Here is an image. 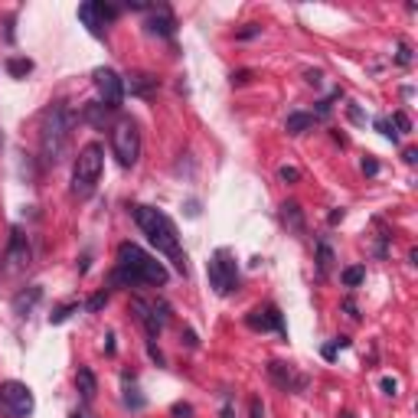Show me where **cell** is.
<instances>
[{
	"instance_id": "6da1fadb",
	"label": "cell",
	"mask_w": 418,
	"mask_h": 418,
	"mask_svg": "<svg viewBox=\"0 0 418 418\" xmlns=\"http://www.w3.org/2000/svg\"><path fill=\"white\" fill-rule=\"evenodd\" d=\"M111 288H141V284H167V268L163 261H157L154 255H148L135 242H121L118 246V261L111 271Z\"/></svg>"
},
{
	"instance_id": "7a4b0ae2",
	"label": "cell",
	"mask_w": 418,
	"mask_h": 418,
	"mask_svg": "<svg viewBox=\"0 0 418 418\" xmlns=\"http://www.w3.org/2000/svg\"><path fill=\"white\" fill-rule=\"evenodd\" d=\"M131 216H135V222L141 226V232L148 235L150 246L157 248L160 255H167V259L177 265L180 275H186V255H183V248H180V235H177V226L170 222V216L160 212V209H154V206H135Z\"/></svg>"
},
{
	"instance_id": "3957f363",
	"label": "cell",
	"mask_w": 418,
	"mask_h": 418,
	"mask_svg": "<svg viewBox=\"0 0 418 418\" xmlns=\"http://www.w3.org/2000/svg\"><path fill=\"white\" fill-rule=\"evenodd\" d=\"M72 124L75 115L66 108V101H56L52 108H46L43 124H39V148H43V160L46 163H59L66 148H69V137H72Z\"/></svg>"
},
{
	"instance_id": "277c9868",
	"label": "cell",
	"mask_w": 418,
	"mask_h": 418,
	"mask_svg": "<svg viewBox=\"0 0 418 418\" xmlns=\"http://www.w3.org/2000/svg\"><path fill=\"white\" fill-rule=\"evenodd\" d=\"M101 167H105V150H101V144H86V148L79 150L75 167H72V193L79 199H86L95 193Z\"/></svg>"
},
{
	"instance_id": "5b68a950",
	"label": "cell",
	"mask_w": 418,
	"mask_h": 418,
	"mask_svg": "<svg viewBox=\"0 0 418 418\" xmlns=\"http://www.w3.org/2000/svg\"><path fill=\"white\" fill-rule=\"evenodd\" d=\"M111 148H115V157L121 167H135L137 157H141V131L131 118H118L115 128H111Z\"/></svg>"
},
{
	"instance_id": "8992f818",
	"label": "cell",
	"mask_w": 418,
	"mask_h": 418,
	"mask_svg": "<svg viewBox=\"0 0 418 418\" xmlns=\"http://www.w3.org/2000/svg\"><path fill=\"white\" fill-rule=\"evenodd\" d=\"M0 408H3V415L7 418H30L33 415V392H30V386L26 382H0Z\"/></svg>"
},
{
	"instance_id": "52a82bcc",
	"label": "cell",
	"mask_w": 418,
	"mask_h": 418,
	"mask_svg": "<svg viewBox=\"0 0 418 418\" xmlns=\"http://www.w3.org/2000/svg\"><path fill=\"white\" fill-rule=\"evenodd\" d=\"M209 284L216 288V295H232L239 288V268H235V259L229 248H219L212 259H209Z\"/></svg>"
},
{
	"instance_id": "ba28073f",
	"label": "cell",
	"mask_w": 418,
	"mask_h": 418,
	"mask_svg": "<svg viewBox=\"0 0 418 418\" xmlns=\"http://www.w3.org/2000/svg\"><path fill=\"white\" fill-rule=\"evenodd\" d=\"M131 310H135V317L141 320V327L148 330L150 340H157L160 330H163L167 320H170L163 301H144V297H135V301H131Z\"/></svg>"
},
{
	"instance_id": "9c48e42d",
	"label": "cell",
	"mask_w": 418,
	"mask_h": 418,
	"mask_svg": "<svg viewBox=\"0 0 418 418\" xmlns=\"http://www.w3.org/2000/svg\"><path fill=\"white\" fill-rule=\"evenodd\" d=\"M118 17V7H111V3H101V0H92V3H82L79 7V20L88 26V33L92 37H105V30L108 23Z\"/></svg>"
},
{
	"instance_id": "30bf717a",
	"label": "cell",
	"mask_w": 418,
	"mask_h": 418,
	"mask_svg": "<svg viewBox=\"0 0 418 418\" xmlns=\"http://www.w3.org/2000/svg\"><path fill=\"white\" fill-rule=\"evenodd\" d=\"M95 79V88H99V95L105 99L108 108H121V99H124V79L115 69H95L92 72Z\"/></svg>"
},
{
	"instance_id": "8fae6325",
	"label": "cell",
	"mask_w": 418,
	"mask_h": 418,
	"mask_svg": "<svg viewBox=\"0 0 418 418\" xmlns=\"http://www.w3.org/2000/svg\"><path fill=\"white\" fill-rule=\"evenodd\" d=\"M246 324L252 327V330H275V333H281V337H288V330H284V317H281V310L275 308V304H265V308H255L252 314L246 317Z\"/></svg>"
},
{
	"instance_id": "7c38bea8",
	"label": "cell",
	"mask_w": 418,
	"mask_h": 418,
	"mask_svg": "<svg viewBox=\"0 0 418 418\" xmlns=\"http://www.w3.org/2000/svg\"><path fill=\"white\" fill-rule=\"evenodd\" d=\"M268 376L278 382L281 389H288V392H291V389H304V386H308V379H304V376H295V369L288 366V363H278V359H275V363H268Z\"/></svg>"
},
{
	"instance_id": "4fadbf2b",
	"label": "cell",
	"mask_w": 418,
	"mask_h": 418,
	"mask_svg": "<svg viewBox=\"0 0 418 418\" xmlns=\"http://www.w3.org/2000/svg\"><path fill=\"white\" fill-rule=\"evenodd\" d=\"M7 261H10L13 268H26V265H30V242H26V235L20 232V229H13V232H10Z\"/></svg>"
},
{
	"instance_id": "5bb4252c",
	"label": "cell",
	"mask_w": 418,
	"mask_h": 418,
	"mask_svg": "<svg viewBox=\"0 0 418 418\" xmlns=\"http://www.w3.org/2000/svg\"><path fill=\"white\" fill-rule=\"evenodd\" d=\"M148 33H154V37H173L177 33V20H173V13L167 7H157V10L150 13Z\"/></svg>"
},
{
	"instance_id": "9a60e30c",
	"label": "cell",
	"mask_w": 418,
	"mask_h": 418,
	"mask_svg": "<svg viewBox=\"0 0 418 418\" xmlns=\"http://www.w3.org/2000/svg\"><path fill=\"white\" fill-rule=\"evenodd\" d=\"M157 75H148V72H135V75H128V82H124V88H131V95H154L157 92Z\"/></svg>"
},
{
	"instance_id": "2e32d148",
	"label": "cell",
	"mask_w": 418,
	"mask_h": 418,
	"mask_svg": "<svg viewBox=\"0 0 418 418\" xmlns=\"http://www.w3.org/2000/svg\"><path fill=\"white\" fill-rule=\"evenodd\" d=\"M115 111H118V108H108L105 101H95V105H86V111H82V118H86V121L92 124V128H99V131H105Z\"/></svg>"
},
{
	"instance_id": "e0dca14e",
	"label": "cell",
	"mask_w": 418,
	"mask_h": 418,
	"mask_svg": "<svg viewBox=\"0 0 418 418\" xmlns=\"http://www.w3.org/2000/svg\"><path fill=\"white\" fill-rule=\"evenodd\" d=\"M39 297H43V288H39V284H30L26 291H20V295L13 297V310H17L20 317H26L30 310L37 308V301H39Z\"/></svg>"
},
{
	"instance_id": "ac0fdd59",
	"label": "cell",
	"mask_w": 418,
	"mask_h": 418,
	"mask_svg": "<svg viewBox=\"0 0 418 418\" xmlns=\"http://www.w3.org/2000/svg\"><path fill=\"white\" fill-rule=\"evenodd\" d=\"M75 389L82 392L86 402L95 399V392H99V379H95V372H92L88 366H79V372H75Z\"/></svg>"
},
{
	"instance_id": "d6986e66",
	"label": "cell",
	"mask_w": 418,
	"mask_h": 418,
	"mask_svg": "<svg viewBox=\"0 0 418 418\" xmlns=\"http://www.w3.org/2000/svg\"><path fill=\"white\" fill-rule=\"evenodd\" d=\"M281 222L291 229V232H304V209L297 206V203H284L281 206Z\"/></svg>"
},
{
	"instance_id": "ffe728a7",
	"label": "cell",
	"mask_w": 418,
	"mask_h": 418,
	"mask_svg": "<svg viewBox=\"0 0 418 418\" xmlns=\"http://www.w3.org/2000/svg\"><path fill=\"white\" fill-rule=\"evenodd\" d=\"M314 121H317V118H314V115H304V111H295V115H288V121H284V131H288V135H304V131H308V128H314Z\"/></svg>"
},
{
	"instance_id": "44dd1931",
	"label": "cell",
	"mask_w": 418,
	"mask_h": 418,
	"mask_svg": "<svg viewBox=\"0 0 418 418\" xmlns=\"http://www.w3.org/2000/svg\"><path fill=\"white\" fill-rule=\"evenodd\" d=\"M330 268H333V248H330L327 239H320V242H317V271H320V278H324V275H330Z\"/></svg>"
},
{
	"instance_id": "7402d4cb",
	"label": "cell",
	"mask_w": 418,
	"mask_h": 418,
	"mask_svg": "<svg viewBox=\"0 0 418 418\" xmlns=\"http://www.w3.org/2000/svg\"><path fill=\"white\" fill-rule=\"evenodd\" d=\"M363 278H366V268H363V265H353V268H346L344 275H340V281H344L346 288H357V284H363Z\"/></svg>"
},
{
	"instance_id": "603a6c76",
	"label": "cell",
	"mask_w": 418,
	"mask_h": 418,
	"mask_svg": "<svg viewBox=\"0 0 418 418\" xmlns=\"http://www.w3.org/2000/svg\"><path fill=\"white\" fill-rule=\"evenodd\" d=\"M7 72H10L13 79H23V75L33 72V62L30 59H7Z\"/></svg>"
},
{
	"instance_id": "cb8c5ba5",
	"label": "cell",
	"mask_w": 418,
	"mask_h": 418,
	"mask_svg": "<svg viewBox=\"0 0 418 418\" xmlns=\"http://www.w3.org/2000/svg\"><path fill=\"white\" fill-rule=\"evenodd\" d=\"M75 310H79V304H62L59 310H52V314H50V324H62V320H69Z\"/></svg>"
},
{
	"instance_id": "d4e9b609",
	"label": "cell",
	"mask_w": 418,
	"mask_h": 418,
	"mask_svg": "<svg viewBox=\"0 0 418 418\" xmlns=\"http://www.w3.org/2000/svg\"><path fill=\"white\" fill-rule=\"evenodd\" d=\"M346 346H350V340H346V337H337L330 346H324V359H333L337 357V350H346Z\"/></svg>"
},
{
	"instance_id": "484cf974",
	"label": "cell",
	"mask_w": 418,
	"mask_h": 418,
	"mask_svg": "<svg viewBox=\"0 0 418 418\" xmlns=\"http://www.w3.org/2000/svg\"><path fill=\"white\" fill-rule=\"evenodd\" d=\"M389 124H395V128H399L402 135H408V131H412V121H408V115H406V111H395V115H392V121H389Z\"/></svg>"
},
{
	"instance_id": "4316f807",
	"label": "cell",
	"mask_w": 418,
	"mask_h": 418,
	"mask_svg": "<svg viewBox=\"0 0 418 418\" xmlns=\"http://www.w3.org/2000/svg\"><path fill=\"white\" fill-rule=\"evenodd\" d=\"M278 177H281L284 183H297V180H301V170H297V167H281Z\"/></svg>"
},
{
	"instance_id": "83f0119b",
	"label": "cell",
	"mask_w": 418,
	"mask_h": 418,
	"mask_svg": "<svg viewBox=\"0 0 418 418\" xmlns=\"http://www.w3.org/2000/svg\"><path fill=\"white\" fill-rule=\"evenodd\" d=\"M248 418H265V406L259 395H252V402H248Z\"/></svg>"
},
{
	"instance_id": "f1b7e54d",
	"label": "cell",
	"mask_w": 418,
	"mask_h": 418,
	"mask_svg": "<svg viewBox=\"0 0 418 418\" xmlns=\"http://www.w3.org/2000/svg\"><path fill=\"white\" fill-rule=\"evenodd\" d=\"M376 128H379V131H382V135H386V137H389V141H399V135H395V131H392V124L386 121V118H379V121H376Z\"/></svg>"
},
{
	"instance_id": "f546056e",
	"label": "cell",
	"mask_w": 418,
	"mask_h": 418,
	"mask_svg": "<svg viewBox=\"0 0 418 418\" xmlns=\"http://www.w3.org/2000/svg\"><path fill=\"white\" fill-rule=\"evenodd\" d=\"M108 304V291H101V295H95L92 301H88V310H99V308H105Z\"/></svg>"
},
{
	"instance_id": "4dcf8cb0",
	"label": "cell",
	"mask_w": 418,
	"mask_h": 418,
	"mask_svg": "<svg viewBox=\"0 0 418 418\" xmlns=\"http://www.w3.org/2000/svg\"><path fill=\"white\" fill-rule=\"evenodd\" d=\"M259 33H261V26H255V23H248V26H246V30H239V33H235V37H239V39H252V37H259Z\"/></svg>"
},
{
	"instance_id": "1f68e13d",
	"label": "cell",
	"mask_w": 418,
	"mask_h": 418,
	"mask_svg": "<svg viewBox=\"0 0 418 418\" xmlns=\"http://www.w3.org/2000/svg\"><path fill=\"white\" fill-rule=\"evenodd\" d=\"M379 386H382V392H386V395H395V389H399V382H395L392 376H382Z\"/></svg>"
},
{
	"instance_id": "d6a6232c",
	"label": "cell",
	"mask_w": 418,
	"mask_h": 418,
	"mask_svg": "<svg viewBox=\"0 0 418 418\" xmlns=\"http://www.w3.org/2000/svg\"><path fill=\"white\" fill-rule=\"evenodd\" d=\"M399 62H402V66H408V62H412V50H408L406 43L399 46Z\"/></svg>"
},
{
	"instance_id": "836d02e7",
	"label": "cell",
	"mask_w": 418,
	"mask_h": 418,
	"mask_svg": "<svg viewBox=\"0 0 418 418\" xmlns=\"http://www.w3.org/2000/svg\"><path fill=\"white\" fill-rule=\"evenodd\" d=\"M363 170H366L369 177H376V173H379V163H376V160L369 157V160H363Z\"/></svg>"
},
{
	"instance_id": "e575fe53",
	"label": "cell",
	"mask_w": 418,
	"mask_h": 418,
	"mask_svg": "<svg viewBox=\"0 0 418 418\" xmlns=\"http://www.w3.org/2000/svg\"><path fill=\"white\" fill-rule=\"evenodd\" d=\"M248 79H252V72H248V69H242V72L232 75V86H242V82H248Z\"/></svg>"
},
{
	"instance_id": "d590c367",
	"label": "cell",
	"mask_w": 418,
	"mask_h": 418,
	"mask_svg": "<svg viewBox=\"0 0 418 418\" xmlns=\"http://www.w3.org/2000/svg\"><path fill=\"white\" fill-rule=\"evenodd\" d=\"M148 353H150V359H157L160 366H163V353H160V350H157L154 344H148Z\"/></svg>"
},
{
	"instance_id": "8d00e7d4",
	"label": "cell",
	"mask_w": 418,
	"mask_h": 418,
	"mask_svg": "<svg viewBox=\"0 0 418 418\" xmlns=\"http://www.w3.org/2000/svg\"><path fill=\"white\" fill-rule=\"evenodd\" d=\"M344 308H346V314H350L353 320H359V310H357V304H353V301H346Z\"/></svg>"
},
{
	"instance_id": "74e56055",
	"label": "cell",
	"mask_w": 418,
	"mask_h": 418,
	"mask_svg": "<svg viewBox=\"0 0 418 418\" xmlns=\"http://www.w3.org/2000/svg\"><path fill=\"white\" fill-rule=\"evenodd\" d=\"M304 75H308V82H310V86H320V79H324V75H320V72H310V69H308V72H304Z\"/></svg>"
},
{
	"instance_id": "f35d334b",
	"label": "cell",
	"mask_w": 418,
	"mask_h": 418,
	"mask_svg": "<svg viewBox=\"0 0 418 418\" xmlns=\"http://www.w3.org/2000/svg\"><path fill=\"white\" fill-rule=\"evenodd\" d=\"M350 118H353V121H363V111H359L357 105H350Z\"/></svg>"
},
{
	"instance_id": "ab89813d",
	"label": "cell",
	"mask_w": 418,
	"mask_h": 418,
	"mask_svg": "<svg viewBox=\"0 0 418 418\" xmlns=\"http://www.w3.org/2000/svg\"><path fill=\"white\" fill-rule=\"evenodd\" d=\"M415 160H418V150L408 148V150H406V163H415Z\"/></svg>"
},
{
	"instance_id": "60d3db41",
	"label": "cell",
	"mask_w": 418,
	"mask_h": 418,
	"mask_svg": "<svg viewBox=\"0 0 418 418\" xmlns=\"http://www.w3.org/2000/svg\"><path fill=\"white\" fill-rule=\"evenodd\" d=\"M340 418H357V415L353 412H340Z\"/></svg>"
}]
</instances>
